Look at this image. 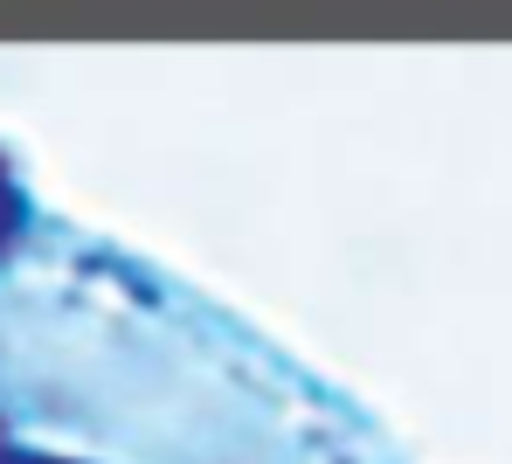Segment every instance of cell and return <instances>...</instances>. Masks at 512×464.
I'll return each mask as SVG.
<instances>
[{
  "instance_id": "1",
  "label": "cell",
  "mask_w": 512,
  "mask_h": 464,
  "mask_svg": "<svg viewBox=\"0 0 512 464\" xmlns=\"http://www.w3.org/2000/svg\"><path fill=\"white\" fill-rule=\"evenodd\" d=\"M0 464H90V458H70V451H35V444H7V437H0Z\"/></svg>"
}]
</instances>
